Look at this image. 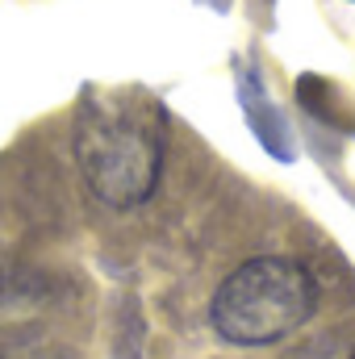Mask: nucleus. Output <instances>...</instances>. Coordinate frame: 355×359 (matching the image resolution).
<instances>
[{
    "instance_id": "f257e3e1",
    "label": "nucleus",
    "mask_w": 355,
    "mask_h": 359,
    "mask_svg": "<svg viewBox=\"0 0 355 359\" xmlns=\"http://www.w3.org/2000/svg\"><path fill=\"white\" fill-rule=\"evenodd\" d=\"M72 151L96 201L134 209L163 176L168 109L142 88H92L76 113Z\"/></svg>"
},
{
    "instance_id": "f03ea898",
    "label": "nucleus",
    "mask_w": 355,
    "mask_h": 359,
    "mask_svg": "<svg viewBox=\"0 0 355 359\" xmlns=\"http://www.w3.org/2000/svg\"><path fill=\"white\" fill-rule=\"evenodd\" d=\"M318 309V280L284 255H260L234 268L209 301L213 330L234 347H267L301 330Z\"/></svg>"
},
{
    "instance_id": "7ed1b4c3",
    "label": "nucleus",
    "mask_w": 355,
    "mask_h": 359,
    "mask_svg": "<svg viewBox=\"0 0 355 359\" xmlns=\"http://www.w3.org/2000/svg\"><path fill=\"white\" fill-rule=\"evenodd\" d=\"M0 359H76L67 347L51 343V339H21V343H4Z\"/></svg>"
},
{
    "instance_id": "20e7f679",
    "label": "nucleus",
    "mask_w": 355,
    "mask_h": 359,
    "mask_svg": "<svg viewBox=\"0 0 355 359\" xmlns=\"http://www.w3.org/2000/svg\"><path fill=\"white\" fill-rule=\"evenodd\" d=\"M213 4H226V0H213Z\"/></svg>"
}]
</instances>
